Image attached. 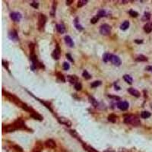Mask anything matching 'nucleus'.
<instances>
[{"label":"nucleus","mask_w":152,"mask_h":152,"mask_svg":"<svg viewBox=\"0 0 152 152\" xmlns=\"http://www.w3.org/2000/svg\"><path fill=\"white\" fill-rule=\"evenodd\" d=\"M124 123L126 124H131L133 126H138L141 125V121L138 117L134 115H129L124 118Z\"/></svg>","instance_id":"f257e3e1"},{"label":"nucleus","mask_w":152,"mask_h":152,"mask_svg":"<svg viewBox=\"0 0 152 152\" xmlns=\"http://www.w3.org/2000/svg\"><path fill=\"white\" fill-rule=\"evenodd\" d=\"M30 59L31 60V69L34 71V69H36L37 68H44V65H42L37 59V56L34 53V54H30Z\"/></svg>","instance_id":"f03ea898"},{"label":"nucleus","mask_w":152,"mask_h":152,"mask_svg":"<svg viewBox=\"0 0 152 152\" xmlns=\"http://www.w3.org/2000/svg\"><path fill=\"white\" fill-rule=\"evenodd\" d=\"M46 21H47L46 16L44 14H40L39 18H38V29H39V30H40V31L44 30Z\"/></svg>","instance_id":"7ed1b4c3"},{"label":"nucleus","mask_w":152,"mask_h":152,"mask_svg":"<svg viewBox=\"0 0 152 152\" xmlns=\"http://www.w3.org/2000/svg\"><path fill=\"white\" fill-rule=\"evenodd\" d=\"M100 33L103 36H108L111 33V27L107 24H104L101 26L100 28Z\"/></svg>","instance_id":"20e7f679"},{"label":"nucleus","mask_w":152,"mask_h":152,"mask_svg":"<svg viewBox=\"0 0 152 152\" xmlns=\"http://www.w3.org/2000/svg\"><path fill=\"white\" fill-rule=\"evenodd\" d=\"M113 64L116 66H119V65L122 64V61L120 58L119 56H117L116 55H113L112 54L111 55V57H110V60H109Z\"/></svg>","instance_id":"39448f33"},{"label":"nucleus","mask_w":152,"mask_h":152,"mask_svg":"<svg viewBox=\"0 0 152 152\" xmlns=\"http://www.w3.org/2000/svg\"><path fill=\"white\" fill-rule=\"evenodd\" d=\"M117 107L120 110L125 111L129 107V103L127 101H120L117 103Z\"/></svg>","instance_id":"423d86ee"},{"label":"nucleus","mask_w":152,"mask_h":152,"mask_svg":"<svg viewBox=\"0 0 152 152\" xmlns=\"http://www.w3.org/2000/svg\"><path fill=\"white\" fill-rule=\"evenodd\" d=\"M8 38L12 40V41H18L19 38H18V34H17V31L15 30H12L11 31H9L8 33Z\"/></svg>","instance_id":"0eeeda50"},{"label":"nucleus","mask_w":152,"mask_h":152,"mask_svg":"<svg viewBox=\"0 0 152 152\" xmlns=\"http://www.w3.org/2000/svg\"><path fill=\"white\" fill-rule=\"evenodd\" d=\"M10 18L12 21L15 22H18L21 21L22 18V15L21 13L19 12H12L10 14Z\"/></svg>","instance_id":"6e6552de"},{"label":"nucleus","mask_w":152,"mask_h":152,"mask_svg":"<svg viewBox=\"0 0 152 152\" xmlns=\"http://www.w3.org/2000/svg\"><path fill=\"white\" fill-rule=\"evenodd\" d=\"M14 124H15V125L16 126L17 129H27V127H26L25 124L24 123V121L22 120L21 119H17L15 123H14Z\"/></svg>","instance_id":"1a4fd4ad"},{"label":"nucleus","mask_w":152,"mask_h":152,"mask_svg":"<svg viewBox=\"0 0 152 152\" xmlns=\"http://www.w3.org/2000/svg\"><path fill=\"white\" fill-rule=\"evenodd\" d=\"M58 121L59 123L65 125H67V126H69V127H70V126L72 125V122H71L70 120H69L67 118L63 117V116L58 117Z\"/></svg>","instance_id":"9d476101"},{"label":"nucleus","mask_w":152,"mask_h":152,"mask_svg":"<svg viewBox=\"0 0 152 152\" xmlns=\"http://www.w3.org/2000/svg\"><path fill=\"white\" fill-rule=\"evenodd\" d=\"M3 130L5 131L6 132H12L17 130V128L15 125V124L12 123V124H9V125H7L4 126L3 127Z\"/></svg>","instance_id":"9b49d317"},{"label":"nucleus","mask_w":152,"mask_h":152,"mask_svg":"<svg viewBox=\"0 0 152 152\" xmlns=\"http://www.w3.org/2000/svg\"><path fill=\"white\" fill-rule=\"evenodd\" d=\"M60 55H61V50L59 47V46H56V48L53 50V53H52V56L55 60H58L60 58Z\"/></svg>","instance_id":"f8f14e48"},{"label":"nucleus","mask_w":152,"mask_h":152,"mask_svg":"<svg viewBox=\"0 0 152 152\" xmlns=\"http://www.w3.org/2000/svg\"><path fill=\"white\" fill-rule=\"evenodd\" d=\"M45 145H46V148H51V149H53V148H55L56 147V145L55 141H54L53 140H52V139L47 140V141L45 142Z\"/></svg>","instance_id":"ddd939ff"},{"label":"nucleus","mask_w":152,"mask_h":152,"mask_svg":"<svg viewBox=\"0 0 152 152\" xmlns=\"http://www.w3.org/2000/svg\"><path fill=\"white\" fill-rule=\"evenodd\" d=\"M30 113L31 117H33L34 119H37V120H40V121H42V120H43V116H41V115H40L38 113H36V111H34V109H33Z\"/></svg>","instance_id":"4468645a"},{"label":"nucleus","mask_w":152,"mask_h":152,"mask_svg":"<svg viewBox=\"0 0 152 152\" xmlns=\"http://www.w3.org/2000/svg\"><path fill=\"white\" fill-rule=\"evenodd\" d=\"M64 40H65V44L68 46H69V47H73L74 46V42H73L72 39L69 36H65V37H64Z\"/></svg>","instance_id":"2eb2a0df"},{"label":"nucleus","mask_w":152,"mask_h":152,"mask_svg":"<svg viewBox=\"0 0 152 152\" xmlns=\"http://www.w3.org/2000/svg\"><path fill=\"white\" fill-rule=\"evenodd\" d=\"M128 92L130 94H132V96L135 97H139L140 95H141L140 92H139L138 91H137V90L135 89V88H132V87H130V88L128 89Z\"/></svg>","instance_id":"dca6fc26"},{"label":"nucleus","mask_w":152,"mask_h":152,"mask_svg":"<svg viewBox=\"0 0 152 152\" xmlns=\"http://www.w3.org/2000/svg\"><path fill=\"white\" fill-rule=\"evenodd\" d=\"M67 79L71 83L75 85L78 82V77L76 75H67Z\"/></svg>","instance_id":"f3484780"},{"label":"nucleus","mask_w":152,"mask_h":152,"mask_svg":"<svg viewBox=\"0 0 152 152\" xmlns=\"http://www.w3.org/2000/svg\"><path fill=\"white\" fill-rule=\"evenodd\" d=\"M74 24H75V27L76 28V29L79 31H82L84 30V28L78 22V18H76L75 20H74Z\"/></svg>","instance_id":"a211bd4d"},{"label":"nucleus","mask_w":152,"mask_h":152,"mask_svg":"<svg viewBox=\"0 0 152 152\" xmlns=\"http://www.w3.org/2000/svg\"><path fill=\"white\" fill-rule=\"evenodd\" d=\"M56 30L59 34H64L65 31V26L62 24H59L56 25Z\"/></svg>","instance_id":"6ab92c4d"},{"label":"nucleus","mask_w":152,"mask_h":152,"mask_svg":"<svg viewBox=\"0 0 152 152\" xmlns=\"http://www.w3.org/2000/svg\"><path fill=\"white\" fill-rule=\"evenodd\" d=\"M144 30L147 34H149L152 31V24L150 23H148L146 24L145 26H144Z\"/></svg>","instance_id":"aec40b11"},{"label":"nucleus","mask_w":152,"mask_h":152,"mask_svg":"<svg viewBox=\"0 0 152 152\" xmlns=\"http://www.w3.org/2000/svg\"><path fill=\"white\" fill-rule=\"evenodd\" d=\"M129 21H125V22H123V24H121V26H120V29L122 30H126L129 28Z\"/></svg>","instance_id":"412c9836"},{"label":"nucleus","mask_w":152,"mask_h":152,"mask_svg":"<svg viewBox=\"0 0 152 152\" xmlns=\"http://www.w3.org/2000/svg\"><path fill=\"white\" fill-rule=\"evenodd\" d=\"M56 6H57V2H53V6H52V10H51V16L52 17H54L56 15Z\"/></svg>","instance_id":"4be33fe9"},{"label":"nucleus","mask_w":152,"mask_h":152,"mask_svg":"<svg viewBox=\"0 0 152 152\" xmlns=\"http://www.w3.org/2000/svg\"><path fill=\"white\" fill-rule=\"evenodd\" d=\"M89 101H90V103L94 106L95 108L98 107V102H97V101L94 97L90 96V97H89Z\"/></svg>","instance_id":"5701e85b"},{"label":"nucleus","mask_w":152,"mask_h":152,"mask_svg":"<svg viewBox=\"0 0 152 152\" xmlns=\"http://www.w3.org/2000/svg\"><path fill=\"white\" fill-rule=\"evenodd\" d=\"M136 62H147L148 61V58L145 56L144 55H139L138 56L136 59H135Z\"/></svg>","instance_id":"b1692460"},{"label":"nucleus","mask_w":152,"mask_h":152,"mask_svg":"<svg viewBox=\"0 0 152 152\" xmlns=\"http://www.w3.org/2000/svg\"><path fill=\"white\" fill-rule=\"evenodd\" d=\"M111 55H112V54H110V53H105L103 55V62H107L108 61H109V60H110V57H111Z\"/></svg>","instance_id":"393cba45"},{"label":"nucleus","mask_w":152,"mask_h":152,"mask_svg":"<svg viewBox=\"0 0 152 152\" xmlns=\"http://www.w3.org/2000/svg\"><path fill=\"white\" fill-rule=\"evenodd\" d=\"M123 79L125 80V81L127 82L128 84L132 85V77H131L130 75H125L123 76Z\"/></svg>","instance_id":"a878e982"},{"label":"nucleus","mask_w":152,"mask_h":152,"mask_svg":"<svg viewBox=\"0 0 152 152\" xmlns=\"http://www.w3.org/2000/svg\"><path fill=\"white\" fill-rule=\"evenodd\" d=\"M150 18H151V14H150L149 12H145L141 19H142V21H144V22H147V21H149Z\"/></svg>","instance_id":"bb28decb"},{"label":"nucleus","mask_w":152,"mask_h":152,"mask_svg":"<svg viewBox=\"0 0 152 152\" xmlns=\"http://www.w3.org/2000/svg\"><path fill=\"white\" fill-rule=\"evenodd\" d=\"M151 113L150 112H148V111H143V112H141V118H143V119H148V118H149L150 116H151Z\"/></svg>","instance_id":"cd10ccee"},{"label":"nucleus","mask_w":152,"mask_h":152,"mask_svg":"<svg viewBox=\"0 0 152 152\" xmlns=\"http://www.w3.org/2000/svg\"><path fill=\"white\" fill-rule=\"evenodd\" d=\"M56 76H57V78L59 81L62 82V83H65V77L63 76V75L62 73L60 72H57L56 73Z\"/></svg>","instance_id":"c85d7f7f"},{"label":"nucleus","mask_w":152,"mask_h":152,"mask_svg":"<svg viewBox=\"0 0 152 152\" xmlns=\"http://www.w3.org/2000/svg\"><path fill=\"white\" fill-rule=\"evenodd\" d=\"M116 119H117V116L115 114H110L108 116V120L111 123H116Z\"/></svg>","instance_id":"c756f323"},{"label":"nucleus","mask_w":152,"mask_h":152,"mask_svg":"<svg viewBox=\"0 0 152 152\" xmlns=\"http://www.w3.org/2000/svg\"><path fill=\"white\" fill-rule=\"evenodd\" d=\"M82 76L84 77V78H85L86 80H89L91 78V75L87 72V71H86V70H85V71L83 72V73H82Z\"/></svg>","instance_id":"7c9ffc66"},{"label":"nucleus","mask_w":152,"mask_h":152,"mask_svg":"<svg viewBox=\"0 0 152 152\" xmlns=\"http://www.w3.org/2000/svg\"><path fill=\"white\" fill-rule=\"evenodd\" d=\"M87 0H80L78 2V7L81 8L82 6H84L85 5H86L87 3Z\"/></svg>","instance_id":"2f4dec72"},{"label":"nucleus","mask_w":152,"mask_h":152,"mask_svg":"<svg viewBox=\"0 0 152 152\" xmlns=\"http://www.w3.org/2000/svg\"><path fill=\"white\" fill-rule=\"evenodd\" d=\"M102 84L101 81H95L94 82H92V84L91 85V87H97L98 86H100Z\"/></svg>","instance_id":"473e14b6"},{"label":"nucleus","mask_w":152,"mask_h":152,"mask_svg":"<svg viewBox=\"0 0 152 152\" xmlns=\"http://www.w3.org/2000/svg\"><path fill=\"white\" fill-rule=\"evenodd\" d=\"M84 147H85V150H86L87 152H98L97 150H95L94 148H92V147H91V146L85 145V146H84Z\"/></svg>","instance_id":"72a5a7b5"},{"label":"nucleus","mask_w":152,"mask_h":152,"mask_svg":"<svg viewBox=\"0 0 152 152\" xmlns=\"http://www.w3.org/2000/svg\"><path fill=\"white\" fill-rule=\"evenodd\" d=\"M99 19H100V17L98 15H96V16H94V18H92L91 19V24H96L97 22L99 21Z\"/></svg>","instance_id":"f704fd0d"},{"label":"nucleus","mask_w":152,"mask_h":152,"mask_svg":"<svg viewBox=\"0 0 152 152\" xmlns=\"http://www.w3.org/2000/svg\"><path fill=\"white\" fill-rule=\"evenodd\" d=\"M129 15H131L132 17H134V18H136L138 15V13L137 12H135V11H134V10H129Z\"/></svg>","instance_id":"c9c22d12"},{"label":"nucleus","mask_w":152,"mask_h":152,"mask_svg":"<svg viewBox=\"0 0 152 152\" xmlns=\"http://www.w3.org/2000/svg\"><path fill=\"white\" fill-rule=\"evenodd\" d=\"M81 88H82V85H81V84L79 83V82H77V83L75 85V89L76 91H81Z\"/></svg>","instance_id":"e433bc0d"},{"label":"nucleus","mask_w":152,"mask_h":152,"mask_svg":"<svg viewBox=\"0 0 152 152\" xmlns=\"http://www.w3.org/2000/svg\"><path fill=\"white\" fill-rule=\"evenodd\" d=\"M29 47H30V54H34V47H35L34 44H30Z\"/></svg>","instance_id":"4c0bfd02"},{"label":"nucleus","mask_w":152,"mask_h":152,"mask_svg":"<svg viewBox=\"0 0 152 152\" xmlns=\"http://www.w3.org/2000/svg\"><path fill=\"white\" fill-rule=\"evenodd\" d=\"M97 15H98L100 18H101V17H105V16H106V12L103 11V10H101V11H99V12H98Z\"/></svg>","instance_id":"58836bf2"},{"label":"nucleus","mask_w":152,"mask_h":152,"mask_svg":"<svg viewBox=\"0 0 152 152\" xmlns=\"http://www.w3.org/2000/svg\"><path fill=\"white\" fill-rule=\"evenodd\" d=\"M30 6H31L32 7L34 8H38V7H39V3H38L37 2L34 1L32 3H30Z\"/></svg>","instance_id":"ea45409f"},{"label":"nucleus","mask_w":152,"mask_h":152,"mask_svg":"<svg viewBox=\"0 0 152 152\" xmlns=\"http://www.w3.org/2000/svg\"><path fill=\"white\" fill-rule=\"evenodd\" d=\"M69 68H70V65H69V64L68 62H65L63 63V69L66 71V70H69Z\"/></svg>","instance_id":"a19ab883"},{"label":"nucleus","mask_w":152,"mask_h":152,"mask_svg":"<svg viewBox=\"0 0 152 152\" xmlns=\"http://www.w3.org/2000/svg\"><path fill=\"white\" fill-rule=\"evenodd\" d=\"M14 148L15 149V151H17L18 152H23V149H22L20 146H18V145H15V146H14Z\"/></svg>","instance_id":"79ce46f5"},{"label":"nucleus","mask_w":152,"mask_h":152,"mask_svg":"<svg viewBox=\"0 0 152 152\" xmlns=\"http://www.w3.org/2000/svg\"><path fill=\"white\" fill-rule=\"evenodd\" d=\"M65 56H66V58L68 59L70 62H74V59H72V56L69 54V53H67L66 55H65Z\"/></svg>","instance_id":"37998d69"},{"label":"nucleus","mask_w":152,"mask_h":152,"mask_svg":"<svg viewBox=\"0 0 152 152\" xmlns=\"http://www.w3.org/2000/svg\"><path fill=\"white\" fill-rule=\"evenodd\" d=\"M108 97H110V98L115 99V100H116V101H119V100H120V97H118V96H114V95H110V94H109Z\"/></svg>","instance_id":"c03bdc74"},{"label":"nucleus","mask_w":152,"mask_h":152,"mask_svg":"<svg viewBox=\"0 0 152 152\" xmlns=\"http://www.w3.org/2000/svg\"><path fill=\"white\" fill-rule=\"evenodd\" d=\"M69 132H70V133L73 136H75V138H77V136H78V134H77V132H75V130H70Z\"/></svg>","instance_id":"a18cd8bd"},{"label":"nucleus","mask_w":152,"mask_h":152,"mask_svg":"<svg viewBox=\"0 0 152 152\" xmlns=\"http://www.w3.org/2000/svg\"><path fill=\"white\" fill-rule=\"evenodd\" d=\"M2 65H3V66H5L6 69H7V70L9 72V69H8V62H6L4 60H2Z\"/></svg>","instance_id":"49530a36"},{"label":"nucleus","mask_w":152,"mask_h":152,"mask_svg":"<svg viewBox=\"0 0 152 152\" xmlns=\"http://www.w3.org/2000/svg\"><path fill=\"white\" fill-rule=\"evenodd\" d=\"M145 70L148 71V72H152V65H149V66H147L145 68Z\"/></svg>","instance_id":"de8ad7c7"},{"label":"nucleus","mask_w":152,"mask_h":152,"mask_svg":"<svg viewBox=\"0 0 152 152\" xmlns=\"http://www.w3.org/2000/svg\"><path fill=\"white\" fill-rule=\"evenodd\" d=\"M65 2H66V5H67V6H69V5H71V4L72 3L73 0H67Z\"/></svg>","instance_id":"09e8293b"},{"label":"nucleus","mask_w":152,"mask_h":152,"mask_svg":"<svg viewBox=\"0 0 152 152\" xmlns=\"http://www.w3.org/2000/svg\"><path fill=\"white\" fill-rule=\"evenodd\" d=\"M135 42L136 44H141L143 41H142V40H135Z\"/></svg>","instance_id":"8fccbe9b"},{"label":"nucleus","mask_w":152,"mask_h":152,"mask_svg":"<svg viewBox=\"0 0 152 152\" xmlns=\"http://www.w3.org/2000/svg\"><path fill=\"white\" fill-rule=\"evenodd\" d=\"M151 108H152V103H151Z\"/></svg>","instance_id":"3c124183"},{"label":"nucleus","mask_w":152,"mask_h":152,"mask_svg":"<svg viewBox=\"0 0 152 152\" xmlns=\"http://www.w3.org/2000/svg\"><path fill=\"white\" fill-rule=\"evenodd\" d=\"M34 152H40V151H34Z\"/></svg>","instance_id":"603ef678"},{"label":"nucleus","mask_w":152,"mask_h":152,"mask_svg":"<svg viewBox=\"0 0 152 152\" xmlns=\"http://www.w3.org/2000/svg\"><path fill=\"white\" fill-rule=\"evenodd\" d=\"M62 152H66V151H62Z\"/></svg>","instance_id":"864d4df0"},{"label":"nucleus","mask_w":152,"mask_h":152,"mask_svg":"<svg viewBox=\"0 0 152 152\" xmlns=\"http://www.w3.org/2000/svg\"><path fill=\"white\" fill-rule=\"evenodd\" d=\"M151 24H152V23H151Z\"/></svg>","instance_id":"5fc2aeb1"}]
</instances>
